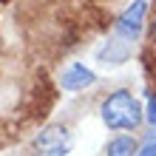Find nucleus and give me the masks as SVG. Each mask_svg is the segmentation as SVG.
<instances>
[{
    "instance_id": "1",
    "label": "nucleus",
    "mask_w": 156,
    "mask_h": 156,
    "mask_svg": "<svg viewBox=\"0 0 156 156\" xmlns=\"http://www.w3.org/2000/svg\"><path fill=\"white\" fill-rule=\"evenodd\" d=\"M102 122L111 131H133L142 122V105L131 97V91H114L102 102Z\"/></svg>"
},
{
    "instance_id": "2",
    "label": "nucleus",
    "mask_w": 156,
    "mask_h": 156,
    "mask_svg": "<svg viewBox=\"0 0 156 156\" xmlns=\"http://www.w3.org/2000/svg\"><path fill=\"white\" fill-rule=\"evenodd\" d=\"M40 156H66L71 148V133L66 125H48L34 142Z\"/></svg>"
},
{
    "instance_id": "3",
    "label": "nucleus",
    "mask_w": 156,
    "mask_h": 156,
    "mask_svg": "<svg viewBox=\"0 0 156 156\" xmlns=\"http://www.w3.org/2000/svg\"><path fill=\"white\" fill-rule=\"evenodd\" d=\"M145 0H136V3L128 9V12L119 17V23H116V31L122 34V37H128V40H133L136 34H139V29H142V20H145Z\"/></svg>"
},
{
    "instance_id": "4",
    "label": "nucleus",
    "mask_w": 156,
    "mask_h": 156,
    "mask_svg": "<svg viewBox=\"0 0 156 156\" xmlns=\"http://www.w3.org/2000/svg\"><path fill=\"white\" fill-rule=\"evenodd\" d=\"M94 80H97L94 71H88L85 66H80V62H74V66H68L62 71V88L66 91H80V88L91 85Z\"/></svg>"
},
{
    "instance_id": "5",
    "label": "nucleus",
    "mask_w": 156,
    "mask_h": 156,
    "mask_svg": "<svg viewBox=\"0 0 156 156\" xmlns=\"http://www.w3.org/2000/svg\"><path fill=\"white\" fill-rule=\"evenodd\" d=\"M105 156H139V151H136V139H133V136H116V139L108 142Z\"/></svg>"
},
{
    "instance_id": "6",
    "label": "nucleus",
    "mask_w": 156,
    "mask_h": 156,
    "mask_svg": "<svg viewBox=\"0 0 156 156\" xmlns=\"http://www.w3.org/2000/svg\"><path fill=\"white\" fill-rule=\"evenodd\" d=\"M145 116H148V122H151V125L156 128V94H153V97L148 99V114H145Z\"/></svg>"
},
{
    "instance_id": "7",
    "label": "nucleus",
    "mask_w": 156,
    "mask_h": 156,
    "mask_svg": "<svg viewBox=\"0 0 156 156\" xmlns=\"http://www.w3.org/2000/svg\"><path fill=\"white\" fill-rule=\"evenodd\" d=\"M139 156H156V139H153V142H148V145H145V148L139 151Z\"/></svg>"
},
{
    "instance_id": "8",
    "label": "nucleus",
    "mask_w": 156,
    "mask_h": 156,
    "mask_svg": "<svg viewBox=\"0 0 156 156\" xmlns=\"http://www.w3.org/2000/svg\"><path fill=\"white\" fill-rule=\"evenodd\" d=\"M151 40L156 43V20H153V26H151Z\"/></svg>"
}]
</instances>
